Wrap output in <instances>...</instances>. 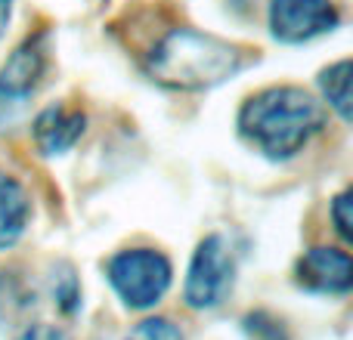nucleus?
I'll use <instances>...</instances> for the list:
<instances>
[{
	"label": "nucleus",
	"mask_w": 353,
	"mask_h": 340,
	"mask_svg": "<svg viewBox=\"0 0 353 340\" xmlns=\"http://www.w3.org/2000/svg\"><path fill=\"white\" fill-rule=\"evenodd\" d=\"M325 127V109L304 87H267L239 109V134L270 161H288Z\"/></svg>",
	"instance_id": "1"
},
{
	"label": "nucleus",
	"mask_w": 353,
	"mask_h": 340,
	"mask_svg": "<svg viewBox=\"0 0 353 340\" xmlns=\"http://www.w3.org/2000/svg\"><path fill=\"white\" fill-rule=\"evenodd\" d=\"M245 65V56L236 43H226L214 34L192 28H174L155 43L149 56V74L168 90H211L230 81Z\"/></svg>",
	"instance_id": "2"
},
{
	"label": "nucleus",
	"mask_w": 353,
	"mask_h": 340,
	"mask_svg": "<svg viewBox=\"0 0 353 340\" xmlns=\"http://www.w3.org/2000/svg\"><path fill=\"white\" fill-rule=\"evenodd\" d=\"M105 279L115 288L124 306L130 310H152L161 304L174 279L171 260L155 248H128L118 251L105 263Z\"/></svg>",
	"instance_id": "3"
},
{
	"label": "nucleus",
	"mask_w": 353,
	"mask_h": 340,
	"mask_svg": "<svg viewBox=\"0 0 353 340\" xmlns=\"http://www.w3.org/2000/svg\"><path fill=\"white\" fill-rule=\"evenodd\" d=\"M236 285V257L223 235H208L199 242L186 269L183 300L192 310H214L230 297Z\"/></svg>",
	"instance_id": "4"
},
{
	"label": "nucleus",
	"mask_w": 353,
	"mask_h": 340,
	"mask_svg": "<svg viewBox=\"0 0 353 340\" xmlns=\"http://www.w3.org/2000/svg\"><path fill=\"white\" fill-rule=\"evenodd\" d=\"M47 68V34L25 37L0 68V130L12 127L31 96L37 93Z\"/></svg>",
	"instance_id": "5"
},
{
	"label": "nucleus",
	"mask_w": 353,
	"mask_h": 340,
	"mask_svg": "<svg viewBox=\"0 0 353 340\" xmlns=\"http://www.w3.org/2000/svg\"><path fill=\"white\" fill-rule=\"evenodd\" d=\"M332 0H270V31L282 43H307L338 28Z\"/></svg>",
	"instance_id": "6"
},
{
	"label": "nucleus",
	"mask_w": 353,
	"mask_h": 340,
	"mask_svg": "<svg viewBox=\"0 0 353 340\" xmlns=\"http://www.w3.org/2000/svg\"><path fill=\"white\" fill-rule=\"evenodd\" d=\"M298 288L323 297H344L353 288V260L341 248H310L294 263Z\"/></svg>",
	"instance_id": "7"
},
{
	"label": "nucleus",
	"mask_w": 353,
	"mask_h": 340,
	"mask_svg": "<svg viewBox=\"0 0 353 340\" xmlns=\"http://www.w3.org/2000/svg\"><path fill=\"white\" fill-rule=\"evenodd\" d=\"M87 115L78 109H62V105H50L31 124L34 142L43 155H65L74 142L84 136Z\"/></svg>",
	"instance_id": "8"
},
{
	"label": "nucleus",
	"mask_w": 353,
	"mask_h": 340,
	"mask_svg": "<svg viewBox=\"0 0 353 340\" xmlns=\"http://www.w3.org/2000/svg\"><path fill=\"white\" fill-rule=\"evenodd\" d=\"M31 201L16 176L0 170V251H10L28 229Z\"/></svg>",
	"instance_id": "9"
},
{
	"label": "nucleus",
	"mask_w": 353,
	"mask_h": 340,
	"mask_svg": "<svg viewBox=\"0 0 353 340\" xmlns=\"http://www.w3.org/2000/svg\"><path fill=\"white\" fill-rule=\"evenodd\" d=\"M319 90L323 99L338 111L344 124L350 121V59H341L335 65H329L319 74Z\"/></svg>",
	"instance_id": "10"
},
{
	"label": "nucleus",
	"mask_w": 353,
	"mask_h": 340,
	"mask_svg": "<svg viewBox=\"0 0 353 340\" xmlns=\"http://www.w3.org/2000/svg\"><path fill=\"white\" fill-rule=\"evenodd\" d=\"M124 340H183V331L176 328L171 319L155 316V319H143Z\"/></svg>",
	"instance_id": "11"
},
{
	"label": "nucleus",
	"mask_w": 353,
	"mask_h": 340,
	"mask_svg": "<svg viewBox=\"0 0 353 340\" xmlns=\"http://www.w3.org/2000/svg\"><path fill=\"white\" fill-rule=\"evenodd\" d=\"M245 331L251 340H288V331L282 328V322L267 312H251L245 319Z\"/></svg>",
	"instance_id": "12"
},
{
	"label": "nucleus",
	"mask_w": 353,
	"mask_h": 340,
	"mask_svg": "<svg viewBox=\"0 0 353 340\" xmlns=\"http://www.w3.org/2000/svg\"><path fill=\"white\" fill-rule=\"evenodd\" d=\"M350 198L353 192L350 189H344V192H338L335 198H332V223H335V232L344 238V242H350L353 238V220H350Z\"/></svg>",
	"instance_id": "13"
},
{
	"label": "nucleus",
	"mask_w": 353,
	"mask_h": 340,
	"mask_svg": "<svg viewBox=\"0 0 353 340\" xmlns=\"http://www.w3.org/2000/svg\"><path fill=\"white\" fill-rule=\"evenodd\" d=\"M12 340H72L62 328H56V325H47V322H37V325H28V328H22Z\"/></svg>",
	"instance_id": "14"
},
{
	"label": "nucleus",
	"mask_w": 353,
	"mask_h": 340,
	"mask_svg": "<svg viewBox=\"0 0 353 340\" xmlns=\"http://www.w3.org/2000/svg\"><path fill=\"white\" fill-rule=\"evenodd\" d=\"M10 19H12V0H0V37L10 28Z\"/></svg>",
	"instance_id": "15"
}]
</instances>
